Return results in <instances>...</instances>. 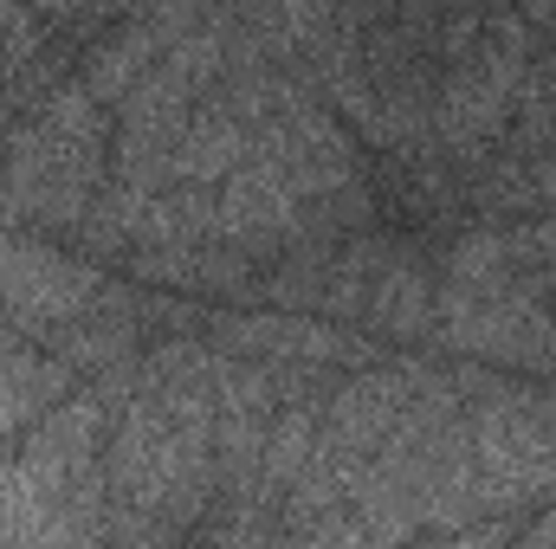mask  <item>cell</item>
Returning <instances> with one entry per match:
<instances>
[{
	"label": "cell",
	"instance_id": "1",
	"mask_svg": "<svg viewBox=\"0 0 556 549\" xmlns=\"http://www.w3.org/2000/svg\"><path fill=\"white\" fill-rule=\"evenodd\" d=\"M33 7H39V13H72L78 0H33Z\"/></svg>",
	"mask_w": 556,
	"mask_h": 549
}]
</instances>
